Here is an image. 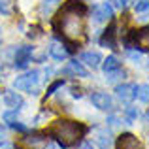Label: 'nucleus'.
Wrapping results in <instances>:
<instances>
[{"label":"nucleus","mask_w":149,"mask_h":149,"mask_svg":"<svg viewBox=\"0 0 149 149\" xmlns=\"http://www.w3.org/2000/svg\"><path fill=\"white\" fill-rule=\"evenodd\" d=\"M85 15H87V8L81 0H68L57 13L53 26L68 42H81L85 38V26H87Z\"/></svg>","instance_id":"obj_1"},{"label":"nucleus","mask_w":149,"mask_h":149,"mask_svg":"<svg viewBox=\"0 0 149 149\" xmlns=\"http://www.w3.org/2000/svg\"><path fill=\"white\" fill-rule=\"evenodd\" d=\"M87 134V127L77 121L70 119H58L51 127L45 128V136L53 138L61 147H72Z\"/></svg>","instance_id":"obj_2"},{"label":"nucleus","mask_w":149,"mask_h":149,"mask_svg":"<svg viewBox=\"0 0 149 149\" xmlns=\"http://www.w3.org/2000/svg\"><path fill=\"white\" fill-rule=\"evenodd\" d=\"M42 74L38 72V70H32V72H26L25 76H19L17 79L13 81V87L17 89V91H26L30 93V95H34V93L38 91V87H40V81H42Z\"/></svg>","instance_id":"obj_3"},{"label":"nucleus","mask_w":149,"mask_h":149,"mask_svg":"<svg viewBox=\"0 0 149 149\" xmlns=\"http://www.w3.org/2000/svg\"><path fill=\"white\" fill-rule=\"evenodd\" d=\"M115 149H143V146H142V142H140L134 134L125 132V134H121L119 138H117Z\"/></svg>","instance_id":"obj_4"},{"label":"nucleus","mask_w":149,"mask_h":149,"mask_svg":"<svg viewBox=\"0 0 149 149\" xmlns=\"http://www.w3.org/2000/svg\"><path fill=\"white\" fill-rule=\"evenodd\" d=\"M30 58H32V47L30 45H21L17 51H15V58H13V66L19 70L26 68L30 62Z\"/></svg>","instance_id":"obj_5"},{"label":"nucleus","mask_w":149,"mask_h":149,"mask_svg":"<svg viewBox=\"0 0 149 149\" xmlns=\"http://www.w3.org/2000/svg\"><path fill=\"white\" fill-rule=\"evenodd\" d=\"M132 42H134V45L138 49L149 51V25L134 30V32H132Z\"/></svg>","instance_id":"obj_6"},{"label":"nucleus","mask_w":149,"mask_h":149,"mask_svg":"<svg viewBox=\"0 0 149 149\" xmlns=\"http://www.w3.org/2000/svg\"><path fill=\"white\" fill-rule=\"evenodd\" d=\"M111 17H113V8L109 6L108 2L98 4V6L93 10V19H95L96 23H106V21H109Z\"/></svg>","instance_id":"obj_7"},{"label":"nucleus","mask_w":149,"mask_h":149,"mask_svg":"<svg viewBox=\"0 0 149 149\" xmlns=\"http://www.w3.org/2000/svg\"><path fill=\"white\" fill-rule=\"evenodd\" d=\"M91 102L96 109H102V111H108V109L113 108V100L108 93H95L91 96Z\"/></svg>","instance_id":"obj_8"},{"label":"nucleus","mask_w":149,"mask_h":149,"mask_svg":"<svg viewBox=\"0 0 149 149\" xmlns=\"http://www.w3.org/2000/svg\"><path fill=\"white\" fill-rule=\"evenodd\" d=\"M136 87H138V85H134V83H123V85H117L115 87V93H117V96H119V100L132 102L136 98Z\"/></svg>","instance_id":"obj_9"},{"label":"nucleus","mask_w":149,"mask_h":149,"mask_svg":"<svg viewBox=\"0 0 149 149\" xmlns=\"http://www.w3.org/2000/svg\"><path fill=\"white\" fill-rule=\"evenodd\" d=\"M4 104H6L8 108H11V109H19L23 104H25V100H23V96L19 95V93L8 89V91L4 93Z\"/></svg>","instance_id":"obj_10"},{"label":"nucleus","mask_w":149,"mask_h":149,"mask_svg":"<svg viewBox=\"0 0 149 149\" xmlns=\"http://www.w3.org/2000/svg\"><path fill=\"white\" fill-rule=\"evenodd\" d=\"M62 72L64 74H72V76H79V77H87L89 76V70L85 68L81 62H77V61H70Z\"/></svg>","instance_id":"obj_11"},{"label":"nucleus","mask_w":149,"mask_h":149,"mask_svg":"<svg viewBox=\"0 0 149 149\" xmlns=\"http://www.w3.org/2000/svg\"><path fill=\"white\" fill-rule=\"evenodd\" d=\"M81 62H85L91 68H98L102 64V57L98 51H85V53H81Z\"/></svg>","instance_id":"obj_12"},{"label":"nucleus","mask_w":149,"mask_h":149,"mask_svg":"<svg viewBox=\"0 0 149 149\" xmlns=\"http://www.w3.org/2000/svg\"><path fill=\"white\" fill-rule=\"evenodd\" d=\"M49 55L55 58V61H64V58L68 57V51L64 49V45H62V44L53 42V44L49 45Z\"/></svg>","instance_id":"obj_13"},{"label":"nucleus","mask_w":149,"mask_h":149,"mask_svg":"<svg viewBox=\"0 0 149 149\" xmlns=\"http://www.w3.org/2000/svg\"><path fill=\"white\" fill-rule=\"evenodd\" d=\"M58 4H61V0H44V2L40 4V15H42V17L51 15L58 8Z\"/></svg>","instance_id":"obj_14"},{"label":"nucleus","mask_w":149,"mask_h":149,"mask_svg":"<svg viewBox=\"0 0 149 149\" xmlns=\"http://www.w3.org/2000/svg\"><path fill=\"white\" fill-rule=\"evenodd\" d=\"M121 68V62L119 58L115 57V55H111V57H108L104 62H102V70H104V74H109V72H115V70Z\"/></svg>","instance_id":"obj_15"},{"label":"nucleus","mask_w":149,"mask_h":149,"mask_svg":"<svg viewBox=\"0 0 149 149\" xmlns=\"http://www.w3.org/2000/svg\"><path fill=\"white\" fill-rule=\"evenodd\" d=\"M113 38H115V25H113V23H111V25H109V29L108 30H106V32H104V38H102V45H108V47H115V40H113Z\"/></svg>","instance_id":"obj_16"},{"label":"nucleus","mask_w":149,"mask_h":149,"mask_svg":"<svg viewBox=\"0 0 149 149\" xmlns=\"http://www.w3.org/2000/svg\"><path fill=\"white\" fill-rule=\"evenodd\" d=\"M136 98L143 104H149V85H140L136 87Z\"/></svg>","instance_id":"obj_17"},{"label":"nucleus","mask_w":149,"mask_h":149,"mask_svg":"<svg viewBox=\"0 0 149 149\" xmlns=\"http://www.w3.org/2000/svg\"><path fill=\"white\" fill-rule=\"evenodd\" d=\"M136 119H138V109L132 108V106H127V108H125V123L130 125L132 121H136Z\"/></svg>","instance_id":"obj_18"},{"label":"nucleus","mask_w":149,"mask_h":149,"mask_svg":"<svg viewBox=\"0 0 149 149\" xmlns=\"http://www.w3.org/2000/svg\"><path fill=\"white\" fill-rule=\"evenodd\" d=\"M45 140L47 138H42V136H29V138H25V142L29 143V146H32V147H44Z\"/></svg>","instance_id":"obj_19"},{"label":"nucleus","mask_w":149,"mask_h":149,"mask_svg":"<svg viewBox=\"0 0 149 149\" xmlns=\"http://www.w3.org/2000/svg\"><path fill=\"white\" fill-rule=\"evenodd\" d=\"M134 10L138 13H143V11H149V0H138L134 4Z\"/></svg>","instance_id":"obj_20"},{"label":"nucleus","mask_w":149,"mask_h":149,"mask_svg":"<svg viewBox=\"0 0 149 149\" xmlns=\"http://www.w3.org/2000/svg\"><path fill=\"white\" fill-rule=\"evenodd\" d=\"M2 117H4V121H6L8 125L15 123V121H17V109H11V111H6Z\"/></svg>","instance_id":"obj_21"},{"label":"nucleus","mask_w":149,"mask_h":149,"mask_svg":"<svg viewBox=\"0 0 149 149\" xmlns=\"http://www.w3.org/2000/svg\"><path fill=\"white\" fill-rule=\"evenodd\" d=\"M98 143L102 149H108L109 147V136L106 132H98Z\"/></svg>","instance_id":"obj_22"},{"label":"nucleus","mask_w":149,"mask_h":149,"mask_svg":"<svg viewBox=\"0 0 149 149\" xmlns=\"http://www.w3.org/2000/svg\"><path fill=\"white\" fill-rule=\"evenodd\" d=\"M62 85H64V79H57V81H53V83L49 85V89H47V93H45V95L51 96V95H53V93L57 91L58 87H62Z\"/></svg>","instance_id":"obj_23"},{"label":"nucleus","mask_w":149,"mask_h":149,"mask_svg":"<svg viewBox=\"0 0 149 149\" xmlns=\"http://www.w3.org/2000/svg\"><path fill=\"white\" fill-rule=\"evenodd\" d=\"M106 79L108 81H117L119 77H125V72H121V70H115V72H109V74H106Z\"/></svg>","instance_id":"obj_24"},{"label":"nucleus","mask_w":149,"mask_h":149,"mask_svg":"<svg viewBox=\"0 0 149 149\" xmlns=\"http://www.w3.org/2000/svg\"><path fill=\"white\" fill-rule=\"evenodd\" d=\"M128 57H130L134 62H140V61H142V55H140V51H132V49H128Z\"/></svg>","instance_id":"obj_25"},{"label":"nucleus","mask_w":149,"mask_h":149,"mask_svg":"<svg viewBox=\"0 0 149 149\" xmlns=\"http://www.w3.org/2000/svg\"><path fill=\"white\" fill-rule=\"evenodd\" d=\"M108 125H109V127H119V125H121L119 117H117V115H109L108 117Z\"/></svg>","instance_id":"obj_26"},{"label":"nucleus","mask_w":149,"mask_h":149,"mask_svg":"<svg viewBox=\"0 0 149 149\" xmlns=\"http://www.w3.org/2000/svg\"><path fill=\"white\" fill-rule=\"evenodd\" d=\"M10 127L15 128V130H19V132H26V127H25V125H21V123H17V121H15V123H11Z\"/></svg>","instance_id":"obj_27"},{"label":"nucleus","mask_w":149,"mask_h":149,"mask_svg":"<svg viewBox=\"0 0 149 149\" xmlns=\"http://www.w3.org/2000/svg\"><path fill=\"white\" fill-rule=\"evenodd\" d=\"M113 4H115L117 8H125V4H127V0H111Z\"/></svg>","instance_id":"obj_28"},{"label":"nucleus","mask_w":149,"mask_h":149,"mask_svg":"<svg viewBox=\"0 0 149 149\" xmlns=\"http://www.w3.org/2000/svg\"><path fill=\"white\" fill-rule=\"evenodd\" d=\"M143 127L149 130V113H146V115H143Z\"/></svg>","instance_id":"obj_29"},{"label":"nucleus","mask_w":149,"mask_h":149,"mask_svg":"<svg viewBox=\"0 0 149 149\" xmlns=\"http://www.w3.org/2000/svg\"><path fill=\"white\" fill-rule=\"evenodd\" d=\"M79 149H95V146H93V143H89V142H85V143H81Z\"/></svg>","instance_id":"obj_30"},{"label":"nucleus","mask_w":149,"mask_h":149,"mask_svg":"<svg viewBox=\"0 0 149 149\" xmlns=\"http://www.w3.org/2000/svg\"><path fill=\"white\" fill-rule=\"evenodd\" d=\"M0 149H11V146L10 143H4V147H0Z\"/></svg>","instance_id":"obj_31"},{"label":"nucleus","mask_w":149,"mask_h":149,"mask_svg":"<svg viewBox=\"0 0 149 149\" xmlns=\"http://www.w3.org/2000/svg\"><path fill=\"white\" fill-rule=\"evenodd\" d=\"M127 2H128V0H127Z\"/></svg>","instance_id":"obj_32"}]
</instances>
